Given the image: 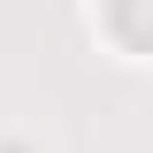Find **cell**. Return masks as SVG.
<instances>
[{
  "label": "cell",
  "instance_id": "obj_1",
  "mask_svg": "<svg viewBox=\"0 0 153 153\" xmlns=\"http://www.w3.org/2000/svg\"><path fill=\"white\" fill-rule=\"evenodd\" d=\"M107 31L138 54H153V0H107Z\"/></svg>",
  "mask_w": 153,
  "mask_h": 153
}]
</instances>
